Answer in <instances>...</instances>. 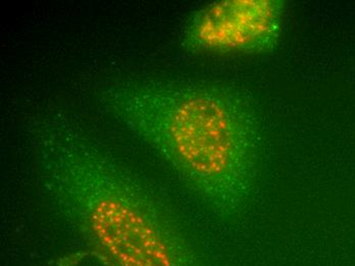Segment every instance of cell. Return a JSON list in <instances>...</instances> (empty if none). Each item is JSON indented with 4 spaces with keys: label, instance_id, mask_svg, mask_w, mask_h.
<instances>
[{
    "label": "cell",
    "instance_id": "obj_3",
    "mask_svg": "<svg viewBox=\"0 0 355 266\" xmlns=\"http://www.w3.org/2000/svg\"><path fill=\"white\" fill-rule=\"evenodd\" d=\"M281 0H225L205 6L186 26L184 44L192 51L246 55L272 51L284 24Z\"/></svg>",
    "mask_w": 355,
    "mask_h": 266
},
{
    "label": "cell",
    "instance_id": "obj_1",
    "mask_svg": "<svg viewBox=\"0 0 355 266\" xmlns=\"http://www.w3.org/2000/svg\"><path fill=\"white\" fill-rule=\"evenodd\" d=\"M54 215L103 266H203L176 216L140 177L60 110L28 125Z\"/></svg>",
    "mask_w": 355,
    "mask_h": 266
},
{
    "label": "cell",
    "instance_id": "obj_2",
    "mask_svg": "<svg viewBox=\"0 0 355 266\" xmlns=\"http://www.w3.org/2000/svg\"><path fill=\"white\" fill-rule=\"evenodd\" d=\"M99 107L168 163L214 215L239 217L259 168L250 106L236 88L194 80L128 78L103 86Z\"/></svg>",
    "mask_w": 355,
    "mask_h": 266
}]
</instances>
